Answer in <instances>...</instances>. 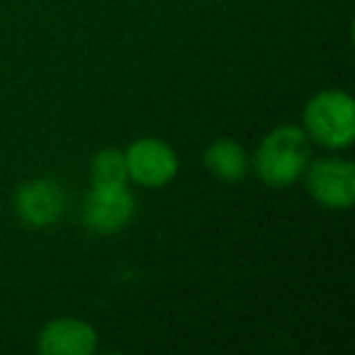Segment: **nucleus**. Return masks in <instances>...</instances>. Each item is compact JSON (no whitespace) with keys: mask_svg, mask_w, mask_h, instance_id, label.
Listing matches in <instances>:
<instances>
[{"mask_svg":"<svg viewBox=\"0 0 355 355\" xmlns=\"http://www.w3.org/2000/svg\"><path fill=\"white\" fill-rule=\"evenodd\" d=\"M311 161V141L297 124H280L261 139L253 153V171L268 188H290Z\"/></svg>","mask_w":355,"mask_h":355,"instance_id":"obj_1","label":"nucleus"},{"mask_svg":"<svg viewBox=\"0 0 355 355\" xmlns=\"http://www.w3.org/2000/svg\"><path fill=\"white\" fill-rule=\"evenodd\" d=\"M66 209V193L56 180H30L15 193V212L25 224L37 229L51 227Z\"/></svg>","mask_w":355,"mask_h":355,"instance_id":"obj_6","label":"nucleus"},{"mask_svg":"<svg viewBox=\"0 0 355 355\" xmlns=\"http://www.w3.org/2000/svg\"><path fill=\"white\" fill-rule=\"evenodd\" d=\"M205 168L209 175L222 180V183H241L248 175L251 168V158H248L246 148L234 139H214L207 148H205Z\"/></svg>","mask_w":355,"mask_h":355,"instance_id":"obj_8","label":"nucleus"},{"mask_svg":"<svg viewBox=\"0 0 355 355\" xmlns=\"http://www.w3.org/2000/svg\"><path fill=\"white\" fill-rule=\"evenodd\" d=\"M134 195L127 185H93L83 207L88 229L98 234H114L124 229L134 217Z\"/></svg>","mask_w":355,"mask_h":355,"instance_id":"obj_5","label":"nucleus"},{"mask_svg":"<svg viewBox=\"0 0 355 355\" xmlns=\"http://www.w3.org/2000/svg\"><path fill=\"white\" fill-rule=\"evenodd\" d=\"M98 343V331L76 316L51 319L37 336V350L42 355H93Z\"/></svg>","mask_w":355,"mask_h":355,"instance_id":"obj_7","label":"nucleus"},{"mask_svg":"<svg viewBox=\"0 0 355 355\" xmlns=\"http://www.w3.org/2000/svg\"><path fill=\"white\" fill-rule=\"evenodd\" d=\"M90 180L93 185H127V161L124 151L117 148H103L95 153L90 163Z\"/></svg>","mask_w":355,"mask_h":355,"instance_id":"obj_9","label":"nucleus"},{"mask_svg":"<svg viewBox=\"0 0 355 355\" xmlns=\"http://www.w3.org/2000/svg\"><path fill=\"white\" fill-rule=\"evenodd\" d=\"M304 188L316 205L326 209H350L355 205V166L348 158L324 156L309 161Z\"/></svg>","mask_w":355,"mask_h":355,"instance_id":"obj_3","label":"nucleus"},{"mask_svg":"<svg viewBox=\"0 0 355 355\" xmlns=\"http://www.w3.org/2000/svg\"><path fill=\"white\" fill-rule=\"evenodd\" d=\"M127 178L141 188H166L180 171V158L175 148L158 137H141L124 151Z\"/></svg>","mask_w":355,"mask_h":355,"instance_id":"obj_4","label":"nucleus"},{"mask_svg":"<svg viewBox=\"0 0 355 355\" xmlns=\"http://www.w3.org/2000/svg\"><path fill=\"white\" fill-rule=\"evenodd\" d=\"M309 141L324 148H348L355 141V103L345 90H321L311 95L302 114Z\"/></svg>","mask_w":355,"mask_h":355,"instance_id":"obj_2","label":"nucleus"}]
</instances>
